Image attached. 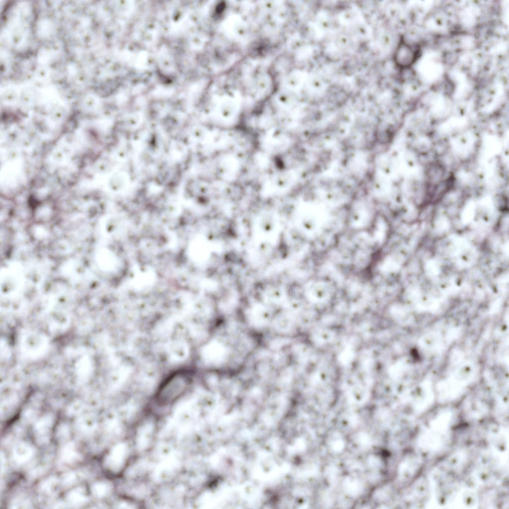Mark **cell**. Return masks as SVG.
<instances>
[{
    "label": "cell",
    "instance_id": "cell-2",
    "mask_svg": "<svg viewBox=\"0 0 509 509\" xmlns=\"http://www.w3.org/2000/svg\"><path fill=\"white\" fill-rule=\"evenodd\" d=\"M420 51L417 45H411L404 40H401L394 54L395 63L401 69L410 68L419 58Z\"/></svg>",
    "mask_w": 509,
    "mask_h": 509
},
{
    "label": "cell",
    "instance_id": "cell-1",
    "mask_svg": "<svg viewBox=\"0 0 509 509\" xmlns=\"http://www.w3.org/2000/svg\"><path fill=\"white\" fill-rule=\"evenodd\" d=\"M192 375L187 370H177L168 376L160 384L156 399L161 403H169L184 394L190 387Z\"/></svg>",
    "mask_w": 509,
    "mask_h": 509
}]
</instances>
